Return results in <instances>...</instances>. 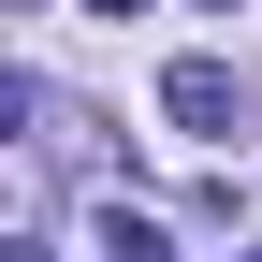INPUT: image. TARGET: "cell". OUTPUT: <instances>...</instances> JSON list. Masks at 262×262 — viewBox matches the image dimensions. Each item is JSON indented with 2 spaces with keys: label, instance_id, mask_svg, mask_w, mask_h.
<instances>
[{
  "label": "cell",
  "instance_id": "6da1fadb",
  "mask_svg": "<svg viewBox=\"0 0 262 262\" xmlns=\"http://www.w3.org/2000/svg\"><path fill=\"white\" fill-rule=\"evenodd\" d=\"M160 117H175V131H233V117H248V88L219 73V58H175V73H160Z\"/></svg>",
  "mask_w": 262,
  "mask_h": 262
}]
</instances>
